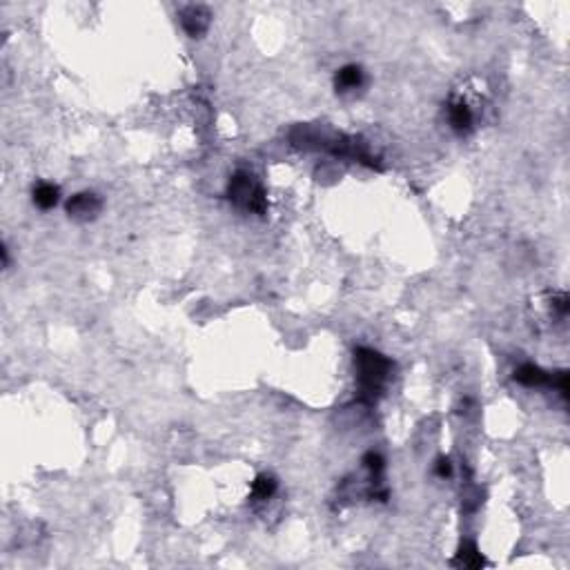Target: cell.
Wrapping results in <instances>:
<instances>
[{"label": "cell", "instance_id": "cell-4", "mask_svg": "<svg viewBox=\"0 0 570 570\" xmlns=\"http://www.w3.org/2000/svg\"><path fill=\"white\" fill-rule=\"evenodd\" d=\"M181 23H183V29L188 32L192 38L201 36L207 25H210V14H207L205 7H188L181 16Z\"/></svg>", "mask_w": 570, "mask_h": 570}, {"label": "cell", "instance_id": "cell-7", "mask_svg": "<svg viewBox=\"0 0 570 570\" xmlns=\"http://www.w3.org/2000/svg\"><path fill=\"white\" fill-rule=\"evenodd\" d=\"M361 82H364V71L357 65H346L344 69H339V74L335 78V85L339 91H350L357 89Z\"/></svg>", "mask_w": 570, "mask_h": 570}, {"label": "cell", "instance_id": "cell-5", "mask_svg": "<svg viewBox=\"0 0 570 570\" xmlns=\"http://www.w3.org/2000/svg\"><path fill=\"white\" fill-rule=\"evenodd\" d=\"M515 381H519L522 386H528V388H539V386H546V383H551V375H548V372H544L539 366L524 364L522 368H517Z\"/></svg>", "mask_w": 570, "mask_h": 570}, {"label": "cell", "instance_id": "cell-1", "mask_svg": "<svg viewBox=\"0 0 570 570\" xmlns=\"http://www.w3.org/2000/svg\"><path fill=\"white\" fill-rule=\"evenodd\" d=\"M355 366H357V375H359V386L364 390V395H368V397H375L381 390V386L386 383V379L390 375V368H392V364L386 357L370 348L357 350Z\"/></svg>", "mask_w": 570, "mask_h": 570}, {"label": "cell", "instance_id": "cell-12", "mask_svg": "<svg viewBox=\"0 0 570 570\" xmlns=\"http://www.w3.org/2000/svg\"><path fill=\"white\" fill-rule=\"evenodd\" d=\"M450 472H452L450 461H448V459H439V461H437V474H439V477H450Z\"/></svg>", "mask_w": 570, "mask_h": 570}, {"label": "cell", "instance_id": "cell-3", "mask_svg": "<svg viewBox=\"0 0 570 570\" xmlns=\"http://www.w3.org/2000/svg\"><path fill=\"white\" fill-rule=\"evenodd\" d=\"M100 212V199L91 192H82L67 201V214L76 221H89Z\"/></svg>", "mask_w": 570, "mask_h": 570}, {"label": "cell", "instance_id": "cell-2", "mask_svg": "<svg viewBox=\"0 0 570 570\" xmlns=\"http://www.w3.org/2000/svg\"><path fill=\"white\" fill-rule=\"evenodd\" d=\"M227 196L230 201L236 203L243 210L250 212H258L261 214L265 210V194L263 188L256 183V179L247 172H238L234 174V179L227 185Z\"/></svg>", "mask_w": 570, "mask_h": 570}, {"label": "cell", "instance_id": "cell-10", "mask_svg": "<svg viewBox=\"0 0 570 570\" xmlns=\"http://www.w3.org/2000/svg\"><path fill=\"white\" fill-rule=\"evenodd\" d=\"M274 492H276V481L272 479V477H267V474H261L254 481V486H252V497H254V499H258V501L269 499V497H272Z\"/></svg>", "mask_w": 570, "mask_h": 570}, {"label": "cell", "instance_id": "cell-11", "mask_svg": "<svg viewBox=\"0 0 570 570\" xmlns=\"http://www.w3.org/2000/svg\"><path fill=\"white\" fill-rule=\"evenodd\" d=\"M364 465L366 468L375 474V477H379L381 474V470H383V459H381V454H377V452H368L366 457H364Z\"/></svg>", "mask_w": 570, "mask_h": 570}, {"label": "cell", "instance_id": "cell-6", "mask_svg": "<svg viewBox=\"0 0 570 570\" xmlns=\"http://www.w3.org/2000/svg\"><path fill=\"white\" fill-rule=\"evenodd\" d=\"M448 118H450V125L454 132L459 134H465L470 127H472V112L470 107L465 105V103H452L450 109H448Z\"/></svg>", "mask_w": 570, "mask_h": 570}, {"label": "cell", "instance_id": "cell-8", "mask_svg": "<svg viewBox=\"0 0 570 570\" xmlns=\"http://www.w3.org/2000/svg\"><path fill=\"white\" fill-rule=\"evenodd\" d=\"M454 566H461V568H481L486 566V559L481 557V553L477 551V546L465 542L459 546V553L454 557Z\"/></svg>", "mask_w": 570, "mask_h": 570}, {"label": "cell", "instance_id": "cell-9", "mask_svg": "<svg viewBox=\"0 0 570 570\" xmlns=\"http://www.w3.org/2000/svg\"><path fill=\"white\" fill-rule=\"evenodd\" d=\"M58 188L51 183H38L34 188V203L40 207V210H51L58 203Z\"/></svg>", "mask_w": 570, "mask_h": 570}]
</instances>
